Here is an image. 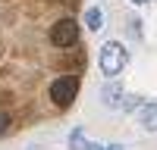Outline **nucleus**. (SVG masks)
I'll return each instance as SVG.
<instances>
[{"label": "nucleus", "instance_id": "obj_7", "mask_svg": "<svg viewBox=\"0 0 157 150\" xmlns=\"http://www.w3.org/2000/svg\"><path fill=\"white\" fill-rule=\"evenodd\" d=\"M107 150H123V144H110V147H107Z\"/></svg>", "mask_w": 157, "mask_h": 150}, {"label": "nucleus", "instance_id": "obj_6", "mask_svg": "<svg viewBox=\"0 0 157 150\" xmlns=\"http://www.w3.org/2000/svg\"><path fill=\"white\" fill-rule=\"evenodd\" d=\"M10 125H13V116H10V112H0V134H6Z\"/></svg>", "mask_w": 157, "mask_h": 150}, {"label": "nucleus", "instance_id": "obj_1", "mask_svg": "<svg viewBox=\"0 0 157 150\" xmlns=\"http://www.w3.org/2000/svg\"><path fill=\"white\" fill-rule=\"evenodd\" d=\"M126 62H129V53H126V47H123L120 41H107V44L101 47V59H98V66H101V72L107 75V78L123 75Z\"/></svg>", "mask_w": 157, "mask_h": 150}, {"label": "nucleus", "instance_id": "obj_2", "mask_svg": "<svg viewBox=\"0 0 157 150\" xmlns=\"http://www.w3.org/2000/svg\"><path fill=\"white\" fill-rule=\"evenodd\" d=\"M50 100H54V106H60V109H66L72 100H75V94H78V81L72 78V75H60V78H54L50 81Z\"/></svg>", "mask_w": 157, "mask_h": 150}, {"label": "nucleus", "instance_id": "obj_4", "mask_svg": "<svg viewBox=\"0 0 157 150\" xmlns=\"http://www.w3.org/2000/svg\"><path fill=\"white\" fill-rule=\"evenodd\" d=\"M138 122L145 131H157V103H138Z\"/></svg>", "mask_w": 157, "mask_h": 150}, {"label": "nucleus", "instance_id": "obj_5", "mask_svg": "<svg viewBox=\"0 0 157 150\" xmlns=\"http://www.w3.org/2000/svg\"><path fill=\"white\" fill-rule=\"evenodd\" d=\"M85 28H91V31L104 28V9L101 6H88L85 9Z\"/></svg>", "mask_w": 157, "mask_h": 150}, {"label": "nucleus", "instance_id": "obj_8", "mask_svg": "<svg viewBox=\"0 0 157 150\" xmlns=\"http://www.w3.org/2000/svg\"><path fill=\"white\" fill-rule=\"evenodd\" d=\"M132 3H135V6H141V3H148V0H132Z\"/></svg>", "mask_w": 157, "mask_h": 150}, {"label": "nucleus", "instance_id": "obj_3", "mask_svg": "<svg viewBox=\"0 0 157 150\" xmlns=\"http://www.w3.org/2000/svg\"><path fill=\"white\" fill-rule=\"evenodd\" d=\"M78 41V22L75 19H60V22H54L50 25V44L54 47H72Z\"/></svg>", "mask_w": 157, "mask_h": 150}]
</instances>
